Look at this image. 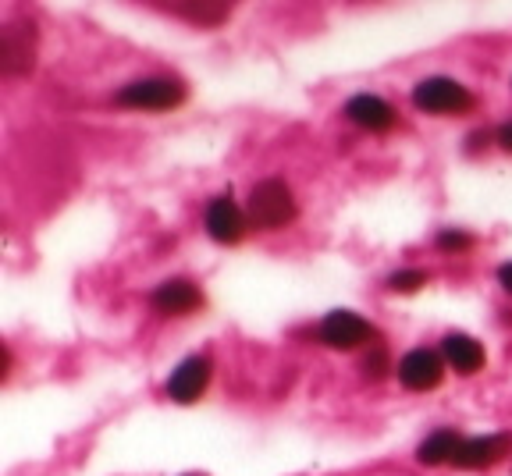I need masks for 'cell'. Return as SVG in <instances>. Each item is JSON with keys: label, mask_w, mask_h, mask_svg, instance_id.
Segmentation results:
<instances>
[{"label": "cell", "mask_w": 512, "mask_h": 476, "mask_svg": "<svg viewBox=\"0 0 512 476\" xmlns=\"http://www.w3.org/2000/svg\"><path fill=\"white\" fill-rule=\"evenodd\" d=\"M413 104L427 114H466L473 107V93L456 79L434 75V79L416 82Z\"/></svg>", "instance_id": "7a4b0ae2"}, {"label": "cell", "mask_w": 512, "mask_h": 476, "mask_svg": "<svg viewBox=\"0 0 512 476\" xmlns=\"http://www.w3.org/2000/svg\"><path fill=\"white\" fill-rule=\"evenodd\" d=\"M459 445H463V437L456 430H434L424 445L416 448V459H420V466H445L456 459Z\"/></svg>", "instance_id": "4fadbf2b"}, {"label": "cell", "mask_w": 512, "mask_h": 476, "mask_svg": "<svg viewBox=\"0 0 512 476\" xmlns=\"http://www.w3.org/2000/svg\"><path fill=\"white\" fill-rule=\"evenodd\" d=\"M178 15H185L189 22H200V25H217L232 15V8H224V4H185V8H178Z\"/></svg>", "instance_id": "5bb4252c"}, {"label": "cell", "mask_w": 512, "mask_h": 476, "mask_svg": "<svg viewBox=\"0 0 512 476\" xmlns=\"http://www.w3.org/2000/svg\"><path fill=\"white\" fill-rule=\"evenodd\" d=\"M185 100V86L178 79H136L118 93V104L136 111H171Z\"/></svg>", "instance_id": "3957f363"}, {"label": "cell", "mask_w": 512, "mask_h": 476, "mask_svg": "<svg viewBox=\"0 0 512 476\" xmlns=\"http://www.w3.org/2000/svg\"><path fill=\"white\" fill-rule=\"evenodd\" d=\"M498 146H502L505 153H512V121H505V125L498 128Z\"/></svg>", "instance_id": "ac0fdd59"}, {"label": "cell", "mask_w": 512, "mask_h": 476, "mask_svg": "<svg viewBox=\"0 0 512 476\" xmlns=\"http://www.w3.org/2000/svg\"><path fill=\"white\" fill-rule=\"evenodd\" d=\"M441 352H445V359H448V366L456 373H477L480 366H484V349H480V342H473L470 334H459V331H452V334H445V342H441Z\"/></svg>", "instance_id": "7c38bea8"}, {"label": "cell", "mask_w": 512, "mask_h": 476, "mask_svg": "<svg viewBox=\"0 0 512 476\" xmlns=\"http://www.w3.org/2000/svg\"><path fill=\"white\" fill-rule=\"evenodd\" d=\"M249 221L264 231L292 224L296 221V196H292V189L281 178H264L249 192Z\"/></svg>", "instance_id": "6da1fadb"}, {"label": "cell", "mask_w": 512, "mask_h": 476, "mask_svg": "<svg viewBox=\"0 0 512 476\" xmlns=\"http://www.w3.org/2000/svg\"><path fill=\"white\" fill-rule=\"evenodd\" d=\"M36 57V32L32 25H8L0 32V68L4 75H25Z\"/></svg>", "instance_id": "8992f818"}, {"label": "cell", "mask_w": 512, "mask_h": 476, "mask_svg": "<svg viewBox=\"0 0 512 476\" xmlns=\"http://www.w3.org/2000/svg\"><path fill=\"white\" fill-rule=\"evenodd\" d=\"M150 302H153V310L168 313V317H185V313L200 310L203 295H200V288L192 285V281L171 278V281H164V285H157V292H153Z\"/></svg>", "instance_id": "8fae6325"}, {"label": "cell", "mask_w": 512, "mask_h": 476, "mask_svg": "<svg viewBox=\"0 0 512 476\" xmlns=\"http://www.w3.org/2000/svg\"><path fill=\"white\" fill-rule=\"evenodd\" d=\"M505 452H509V437H505V434L466 437L463 445H459L456 459H452V466H459V469H488V466H495V462H502Z\"/></svg>", "instance_id": "9c48e42d"}, {"label": "cell", "mask_w": 512, "mask_h": 476, "mask_svg": "<svg viewBox=\"0 0 512 476\" xmlns=\"http://www.w3.org/2000/svg\"><path fill=\"white\" fill-rule=\"evenodd\" d=\"M345 118L367 132H388V128H395V107L374 93H360L345 104Z\"/></svg>", "instance_id": "30bf717a"}, {"label": "cell", "mask_w": 512, "mask_h": 476, "mask_svg": "<svg viewBox=\"0 0 512 476\" xmlns=\"http://www.w3.org/2000/svg\"><path fill=\"white\" fill-rule=\"evenodd\" d=\"M384 370H388V352L374 345V352H367V359H363V373L377 381V377H384Z\"/></svg>", "instance_id": "2e32d148"}, {"label": "cell", "mask_w": 512, "mask_h": 476, "mask_svg": "<svg viewBox=\"0 0 512 476\" xmlns=\"http://www.w3.org/2000/svg\"><path fill=\"white\" fill-rule=\"evenodd\" d=\"M420 285H427L424 270H399V274H392V278H388V288H392V292H402V295L416 292Z\"/></svg>", "instance_id": "9a60e30c"}, {"label": "cell", "mask_w": 512, "mask_h": 476, "mask_svg": "<svg viewBox=\"0 0 512 476\" xmlns=\"http://www.w3.org/2000/svg\"><path fill=\"white\" fill-rule=\"evenodd\" d=\"M445 377V359L431 349H413L399 359V381L409 391H431Z\"/></svg>", "instance_id": "5b68a950"}, {"label": "cell", "mask_w": 512, "mask_h": 476, "mask_svg": "<svg viewBox=\"0 0 512 476\" xmlns=\"http://www.w3.org/2000/svg\"><path fill=\"white\" fill-rule=\"evenodd\" d=\"M207 231H210V238H214V242H221V246H235V242L246 235V217H242V210L232 203V196L210 199Z\"/></svg>", "instance_id": "ba28073f"}, {"label": "cell", "mask_w": 512, "mask_h": 476, "mask_svg": "<svg viewBox=\"0 0 512 476\" xmlns=\"http://www.w3.org/2000/svg\"><path fill=\"white\" fill-rule=\"evenodd\" d=\"M438 246L441 249H456V253H463V249L473 246V235H466V231H441L438 235Z\"/></svg>", "instance_id": "e0dca14e"}, {"label": "cell", "mask_w": 512, "mask_h": 476, "mask_svg": "<svg viewBox=\"0 0 512 476\" xmlns=\"http://www.w3.org/2000/svg\"><path fill=\"white\" fill-rule=\"evenodd\" d=\"M498 281H502V288L512 295V263H502V267H498Z\"/></svg>", "instance_id": "d6986e66"}, {"label": "cell", "mask_w": 512, "mask_h": 476, "mask_svg": "<svg viewBox=\"0 0 512 476\" xmlns=\"http://www.w3.org/2000/svg\"><path fill=\"white\" fill-rule=\"evenodd\" d=\"M370 334H374V327H370L360 313L335 310V313H328V317L320 320V342L328 345V349H342V352L360 349Z\"/></svg>", "instance_id": "277c9868"}, {"label": "cell", "mask_w": 512, "mask_h": 476, "mask_svg": "<svg viewBox=\"0 0 512 476\" xmlns=\"http://www.w3.org/2000/svg\"><path fill=\"white\" fill-rule=\"evenodd\" d=\"M210 373H214V363H210L207 356H189L185 363H178L175 373H171L168 398H175V402H182V405L196 402V398L207 391Z\"/></svg>", "instance_id": "52a82bcc"}]
</instances>
